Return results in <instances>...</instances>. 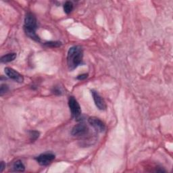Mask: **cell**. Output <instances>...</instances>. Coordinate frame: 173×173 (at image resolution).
Returning <instances> with one entry per match:
<instances>
[{"label":"cell","instance_id":"obj_15","mask_svg":"<svg viewBox=\"0 0 173 173\" xmlns=\"http://www.w3.org/2000/svg\"><path fill=\"white\" fill-rule=\"evenodd\" d=\"M9 90V87L6 84H2L1 87H0V94L1 96H3V94L8 92Z\"/></svg>","mask_w":173,"mask_h":173},{"label":"cell","instance_id":"obj_9","mask_svg":"<svg viewBox=\"0 0 173 173\" xmlns=\"http://www.w3.org/2000/svg\"><path fill=\"white\" fill-rule=\"evenodd\" d=\"M16 57V53H10L4 55L1 57V62L2 63H8L14 60Z\"/></svg>","mask_w":173,"mask_h":173},{"label":"cell","instance_id":"obj_10","mask_svg":"<svg viewBox=\"0 0 173 173\" xmlns=\"http://www.w3.org/2000/svg\"><path fill=\"white\" fill-rule=\"evenodd\" d=\"M25 170V167L20 160H17L13 165V171L16 172H24Z\"/></svg>","mask_w":173,"mask_h":173},{"label":"cell","instance_id":"obj_6","mask_svg":"<svg viewBox=\"0 0 173 173\" xmlns=\"http://www.w3.org/2000/svg\"><path fill=\"white\" fill-rule=\"evenodd\" d=\"M88 122L91 124V126H92L95 128V130L97 132L102 133L106 129V125L104 122L97 117H90L88 119Z\"/></svg>","mask_w":173,"mask_h":173},{"label":"cell","instance_id":"obj_2","mask_svg":"<svg viewBox=\"0 0 173 173\" xmlns=\"http://www.w3.org/2000/svg\"><path fill=\"white\" fill-rule=\"evenodd\" d=\"M37 29V19L33 14L28 12L25 16V24H24V30L26 35L29 38L37 42L40 41L39 37L37 35L36 30Z\"/></svg>","mask_w":173,"mask_h":173},{"label":"cell","instance_id":"obj_1","mask_svg":"<svg viewBox=\"0 0 173 173\" xmlns=\"http://www.w3.org/2000/svg\"><path fill=\"white\" fill-rule=\"evenodd\" d=\"M83 50L79 45L70 47L67 55V64L70 70H73L83 63Z\"/></svg>","mask_w":173,"mask_h":173},{"label":"cell","instance_id":"obj_16","mask_svg":"<svg viewBox=\"0 0 173 173\" xmlns=\"http://www.w3.org/2000/svg\"><path fill=\"white\" fill-rule=\"evenodd\" d=\"M87 77H88V74H82L77 77V79L80 80V81H83V80L86 79Z\"/></svg>","mask_w":173,"mask_h":173},{"label":"cell","instance_id":"obj_8","mask_svg":"<svg viewBox=\"0 0 173 173\" xmlns=\"http://www.w3.org/2000/svg\"><path fill=\"white\" fill-rule=\"evenodd\" d=\"M91 94H92L95 104H96V106L98 109L100 110H106V107H107L106 104V102H105V101L102 98V97H101L100 95L95 90H91Z\"/></svg>","mask_w":173,"mask_h":173},{"label":"cell","instance_id":"obj_4","mask_svg":"<svg viewBox=\"0 0 173 173\" xmlns=\"http://www.w3.org/2000/svg\"><path fill=\"white\" fill-rule=\"evenodd\" d=\"M88 132H89V128H88V127L85 123H81L78 124H76L73 128L71 134L75 137H81L86 135L88 133Z\"/></svg>","mask_w":173,"mask_h":173},{"label":"cell","instance_id":"obj_13","mask_svg":"<svg viewBox=\"0 0 173 173\" xmlns=\"http://www.w3.org/2000/svg\"><path fill=\"white\" fill-rule=\"evenodd\" d=\"M45 45L49 47H58L62 45V43L60 41H49L45 43Z\"/></svg>","mask_w":173,"mask_h":173},{"label":"cell","instance_id":"obj_12","mask_svg":"<svg viewBox=\"0 0 173 173\" xmlns=\"http://www.w3.org/2000/svg\"><path fill=\"white\" fill-rule=\"evenodd\" d=\"M39 132L37 131H31L30 132V140H31L32 141H34L37 140V139L39 138Z\"/></svg>","mask_w":173,"mask_h":173},{"label":"cell","instance_id":"obj_7","mask_svg":"<svg viewBox=\"0 0 173 173\" xmlns=\"http://www.w3.org/2000/svg\"><path fill=\"white\" fill-rule=\"evenodd\" d=\"M4 71L7 77L16 81V82L21 83L24 81V77L22 74H20L18 72H17L16 70L12 69V68L6 67L4 69Z\"/></svg>","mask_w":173,"mask_h":173},{"label":"cell","instance_id":"obj_17","mask_svg":"<svg viewBox=\"0 0 173 173\" xmlns=\"http://www.w3.org/2000/svg\"><path fill=\"white\" fill-rule=\"evenodd\" d=\"M6 168V164L4 163V162H1V172H2L4 170V168Z\"/></svg>","mask_w":173,"mask_h":173},{"label":"cell","instance_id":"obj_5","mask_svg":"<svg viewBox=\"0 0 173 173\" xmlns=\"http://www.w3.org/2000/svg\"><path fill=\"white\" fill-rule=\"evenodd\" d=\"M55 155L52 153H44L37 156L35 160L41 166H47L52 163L53 160L55 159Z\"/></svg>","mask_w":173,"mask_h":173},{"label":"cell","instance_id":"obj_3","mask_svg":"<svg viewBox=\"0 0 173 173\" xmlns=\"http://www.w3.org/2000/svg\"><path fill=\"white\" fill-rule=\"evenodd\" d=\"M69 106L73 117L76 119H80L81 116V108L77 100L74 97H70L69 100Z\"/></svg>","mask_w":173,"mask_h":173},{"label":"cell","instance_id":"obj_14","mask_svg":"<svg viewBox=\"0 0 173 173\" xmlns=\"http://www.w3.org/2000/svg\"><path fill=\"white\" fill-rule=\"evenodd\" d=\"M52 93H54L55 95H57V96H60V95H62L63 93V91L62 89V88L59 86H55L53 87V89H52Z\"/></svg>","mask_w":173,"mask_h":173},{"label":"cell","instance_id":"obj_11","mask_svg":"<svg viewBox=\"0 0 173 173\" xmlns=\"http://www.w3.org/2000/svg\"><path fill=\"white\" fill-rule=\"evenodd\" d=\"M73 10V3L71 2H66L64 4V12L66 14H70Z\"/></svg>","mask_w":173,"mask_h":173}]
</instances>
